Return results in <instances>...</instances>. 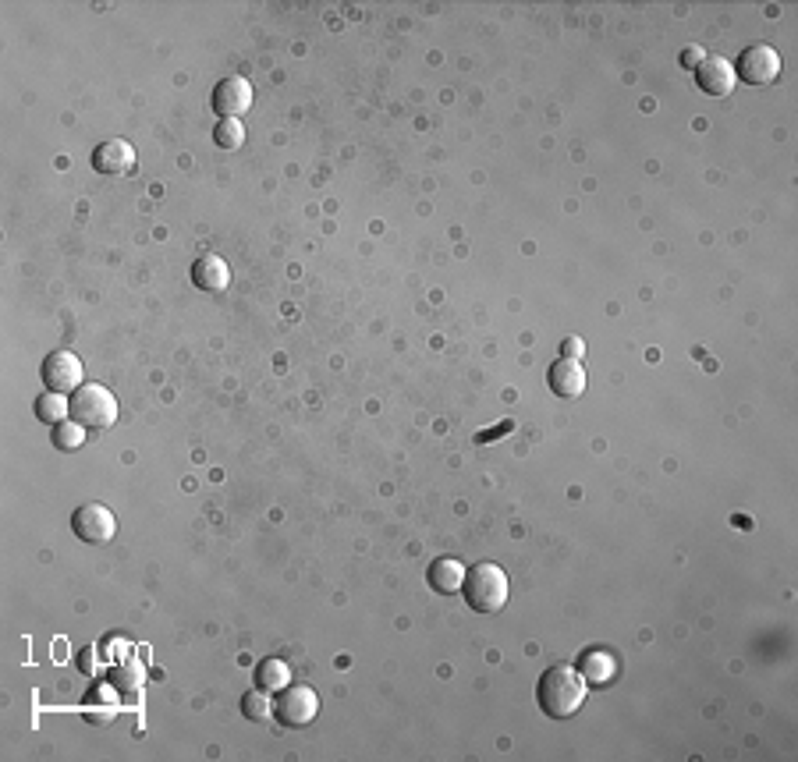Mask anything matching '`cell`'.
I'll list each match as a JSON object with an SVG mask.
<instances>
[{
	"mask_svg": "<svg viewBox=\"0 0 798 762\" xmlns=\"http://www.w3.org/2000/svg\"><path fill=\"white\" fill-rule=\"evenodd\" d=\"M288 685H291V667L284 660H263L256 667V688H263V692L277 695Z\"/></svg>",
	"mask_w": 798,
	"mask_h": 762,
	"instance_id": "9a60e30c",
	"label": "cell"
},
{
	"mask_svg": "<svg viewBox=\"0 0 798 762\" xmlns=\"http://www.w3.org/2000/svg\"><path fill=\"white\" fill-rule=\"evenodd\" d=\"M547 383L557 397L572 401V397H582V390H586V369H582L579 358H557L547 373Z\"/></svg>",
	"mask_w": 798,
	"mask_h": 762,
	"instance_id": "8fae6325",
	"label": "cell"
},
{
	"mask_svg": "<svg viewBox=\"0 0 798 762\" xmlns=\"http://www.w3.org/2000/svg\"><path fill=\"white\" fill-rule=\"evenodd\" d=\"M213 110H217L220 117H242L245 110L252 107V86L249 78L242 75H227L220 78L217 86H213Z\"/></svg>",
	"mask_w": 798,
	"mask_h": 762,
	"instance_id": "9c48e42d",
	"label": "cell"
},
{
	"mask_svg": "<svg viewBox=\"0 0 798 762\" xmlns=\"http://www.w3.org/2000/svg\"><path fill=\"white\" fill-rule=\"evenodd\" d=\"M213 142H217L220 149H242L245 142V128L238 117H220L217 128H213Z\"/></svg>",
	"mask_w": 798,
	"mask_h": 762,
	"instance_id": "ffe728a7",
	"label": "cell"
},
{
	"mask_svg": "<svg viewBox=\"0 0 798 762\" xmlns=\"http://www.w3.org/2000/svg\"><path fill=\"white\" fill-rule=\"evenodd\" d=\"M536 699H540V709L550 720H568L586 702V677L579 674V667L543 670L540 685H536Z\"/></svg>",
	"mask_w": 798,
	"mask_h": 762,
	"instance_id": "6da1fadb",
	"label": "cell"
},
{
	"mask_svg": "<svg viewBox=\"0 0 798 762\" xmlns=\"http://www.w3.org/2000/svg\"><path fill=\"white\" fill-rule=\"evenodd\" d=\"M192 284L199 291H210V295H220L231 284V266L220 256H199L196 266H192Z\"/></svg>",
	"mask_w": 798,
	"mask_h": 762,
	"instance_id": "7c38bea8",
	"label": "cell"
},
{
	"mask_svg": "<svg viewBox=\"0 0 798 762\" xmlns=\"http://www.w3.org/2000/svg\"><path fill=\"white\" fill-rule=\"evenodd\" d=\"M40 376L47 383V390H54V394H75L82 387V380H86V369H82V358L75 351L61 348L43 358Z\"/></svg>",
	"mask_w": 798,
	"mask_h": 762,
	"instance_id": "52a82bcc",
	"label": "cell"
},
{
	"mask_svg": "<svg viewBox=\"0 0 798 762\" xmlns=\"http://www.w3.org/2000/svg\"><path fill=\"white\" fill-rule=\"evenodd\" d=\"M320 713V695L306 685H288L274 699V716L284 727H309Z\"/></svg>",
	"mask_w": 798,
	"mask_h": 762,
	"instance_id": "8992f818",
	"label": "cell"
},
{
	"mask_svg": "<svg viewBox=\"0 0 798 762\" xmlns=\"http://www.w3.org/2000/svg\"><path fill=\"white\" fill-rule=\"evenodd\" d=\"M696 86L703 89L706 96L720 100V96H731L738 86V75H735V64L728 57H717V54H706L696 68Z\"/></svg>",
	"mask_w": 798,
	"mask_h": 762,
	"instance_id": "ba28073f",
	"label": "cell"
},
{
	"mask_svg": "<svg viewBox=\"0 0 798 762\" xmlns=\"http://www.w3.org/2000/svg\"><path fill=\"white\" fill-rule=\"evenodd\" d=\"M242 716L245 720H256V724L270 720V716H274V699H270V692L256 688V692L242 695Z\"/></svg>",
	"mask_w": 798,
	"mask_h": 762,
	"instance_id": "ac0fdd59",
	"label": "cell"
},
{
	"mask_svg": "<svg viewBox=\"0 0 798 762\" xmlns=\"http://www.w3.org/2000/svg\"><path fill=\"white\" fill-rule=\"evenodd\" d=\"M110 681H114V688L125 695H139L142 685H146V667H139L135 660L128 663H118V667L110 670Z\"/></svg>",
	"mask_w": 798,
	"mask_h": 762,
	"instance_id": "e0dca14e",
	"label": "cell"
},
{
	"mask_svg": "<svg viewBox=\"0 0 798 762\" xmlns=\"http://www.w3.org/2000/svg\"><path fill=\"white\" fill-rule=\"evenodd\" d=\"M703 57H706L703 50H699V47H692V50H681V57H678V61H681V68L696 71V68H699V61H703Z\"/></svg>",
	"mask_w": 798,
	"mask_h": 762,
	"instance_id": "7402d4cb",
	"label": "cell"
},
{
	"mask_svg": "<svg viewBox=\"0 0 798 762\" xmlns=\"http://www.w3.org/2000/svg\"><path fill=\"white\" fill-rule=\"evenodd\" d=\"M36 419L47 422V426H61L64 419H71L68 394H54V390H47V394L36 397Z\"/></svg>",
	"mask_w": 798,
	"mask_h": 762,
	"instance_id": "2e32d148",
	"label": "cell"
},
{
	"mask_svg": "<svg viewBox=\"0 0 798 762\" xmlns=\"http://www.w3.org/2000/svg\"><path fill=\"white\" fill-rule=\"evenodd\" d=\"M71 529H75V536L82 543L103 546L118 536V514L110 511L107 504H96L93 500V504H82L79 511L71 514Z\"/></svg>",
	"mask_w": 798,
	"mask_h": 762,
	"instance_id": "277c9868",
	"label": "cell"
},
{
	"mask_svg": "<svg viewBox=\"0 0 798 762\" xmlns=\"http://www.w3.org/2000/svg\"><path fill=\"white\" fill-rule=\"evenodd\" d=\"M735 75L749 86H770L781 78V54H777L770 43H752V47L742 50L735 64Z\"/></svg>",
	"mask_w": 798,
	"mask_h": 762,
	"instance_id": "5b68a950",
	"label": "cell"
},
{
	"mask_svg": "<svg viewBox=\"0 0 798 762\" xmlns=\"http://www.w3.org/2000/svg\"><path fill=\"white\" fill-rule=\"evenodd\" d=\"M93 167L107 178H121V174L135 171V149L125 139H107L93 149Z\"/></svg>",
	"mask_w": 798,
	"mask_h": 762,
	"instance_id": "30bf717a",
	"label": "cell"
},
{
	"mask_svg": "<svg viewBox=\"0 0 798 762\" xmlns=\"http://www.w3.org/2000/svg\"><path fill=\"white\" fill-rule=\"evenodd\" d=\"M71 419L82 422L86 429H110L118 422V397L103 383H82L71 394Z\"/></svg>",
	"mask_w": 798,
	"mask_h": 762,
	"instance_id": "3957f363",
	"label": "cell"
},
{
	"mask_svg": "<svg viewBox=\"0 0 798 762\" xmlns=\"http://www.w3.org/2000/svg\"><path fill=\"white\" fill-rule=\"evenodd\" d=\"M86 444V426L75 419H64L61 426H54V447L57 451H79Z\"/></svg>",
	"mask_w": 798,
	"mask_h": 762,
	"instance_id": "d6986e66",
	"label": "cell"
},
{
	"mask_svg": "<svg viewBox=\"0 0 798 762\" xmlns=\"http://www.w3.org/2000/svg\"><path fill=\"white\" fill-rule=\"evenodd\" d=\"M426 582H430V589L440 592V596H454V592H462L465 568L454 557H437L430 564V571H426Z\"/></svg>",
	"mask_w": 798,
	"mask_h": 762,
	"instance_id": "4fadbf2b",
	"label": "cell"
},
{
	"mask_svg": "<svg viewBox=\"0 0 798 762\" xmlns=\"http://www.w3.org/2000/svg\"><path fill=\"white\" fill-rule=\"evenodd\" d=\"M582 351H586L582 337H564V344H561V355L564 358H582Z\"/></svg>",
	"mask_w": 798,
	"mask_h": 762,
	"instance_id": "44dd1931",
	"label": "cell"
},
{
	"mask_svg": "<svg viewBox=\"0 0 798 762\" xmlns=\"http://www.w3.org/2000/svg\"><path fill=\"white\" fill-rule=\"evenodd\" d=\"M579 674L586 677L589 685H607V681H614V674H618V660H614L611 653H603V649H589L579 663Z\"/></svg>",
	"mask_w": 798,
	"mask_h": 762,
	"instance_id": "5bb4252c",
	"label": "cell"
},
{
	"mask_svg": "<svg viewBox=\"0 0 798 762\" xmlns=\"http://www.w3.org/2000/svg\"><path fill=\"white\" fill-rule=\"evenodd\" d=\"M462 596H465V603H469V610H476V614H497V610L508 607V596H511L508 575H504L501 564H490V560L472 564V568L465 571Z\"/></svg>",
	"mask_w": 798,
	"mask_h": 762,
	"instance_id": "7a4b0ae2",
	"label": "cell"
}]
</instances>
